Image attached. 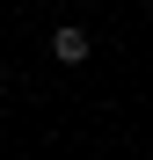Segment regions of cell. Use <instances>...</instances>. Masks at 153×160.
Segmentation results:
<instances>
[{
  "instance_id": "obj_1",
  "label": "cell",
  "mask_w": 153,
  "mask_h": 160,
  "mask_svg": "<svg viewBox=\"0 0 153 160\" xmlns=\"http://www.w3.org/2000/svg\"><path fill=\"white\" fill-rule=\"evenodd\" d=\"M88 51H95V37H88V29H51V58H59V66H80Z\"/></svg>"
}]
</instances>
